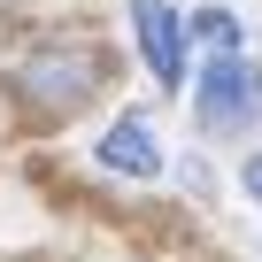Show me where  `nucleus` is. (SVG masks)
<instances>
[{"label":"nucleus","instance_id":"f257e3e1","mask_svg":"<svg viewBox=\"0 0 262 262\" xmlns=\"http://www.w3.org/2000/svg\"><path fill=\"white\" fill-rule=\"evenodd\" d=\"M100 85H108V54L85 47V39H47L8 70V93L31 116H77V108H93Z\"/></svg>","mask_w":262,"mask_h":262},{"label":"nucleus","instance_id":"f03ea898","mask_svg":"<svg viewBox=\"0 0 262 262\" xmlns=\"http://www.w3.org/2000/svg\"><path fill=\"white\" fill-rule=\"evenodd\" d=\"M262 116V62L224 54L193 77V123L216 131V139H247V123Z\"/></svg>","mask_w":262,"mask_h":262},{"label":"nucleus","instance_id":"7ed1b4c3","mask_svg":"<svg viewBox=\"0 0 262 262\" xmlns=\"http://www.w3.org/2000/svg\"><path fill=\"white\" fill-rule=\"evenodd\" d=\"M131 31H139V62L162 77V85H185V16L170 0H131Z\"/></svg>","mask_w":262,"mask_h":262},{"label":"nucleus","instance_id":"20e7f679","mask_svg":"<svg viewBox=\"0 0 262 262\" xmlns=\"http://www.w3.org/2000/svg\"><path fill=\"white\" fill-rule=\"evenodd\" d=\"M100 170L108 178H162V139L147 116H123L100 131Z\"/></svg>","mask_w":262,"mask_h":262},{"label":"nucleus","instance_id":"39448f33","mask_svg":"<svg viewBox=\"0 0 262 262\" xmlns=\"http://www.w3.org/2000/svg\"><path fill=\"white\" fill-rule=\"evenodd\" d=\"M185 39H193V47H208V62H224V54H239V39H247V24H239L231 8H201V16L185 24Z\"/></svg>","mask_w":262,"mask_h":262},{"label":"nucleus","instance_id":"423d86ee","mask_svg":"<svg viewBox=\"0 0 262 262\" xmlns=\"http://www.w3.org/2000/svg\"><path fill=\"white\" fill-rule=\"evenodd\" d=\"M239 185H247V201H262V155H247V162H239Z\"/></svg>","mask_w":262,"mask_h":262}]
</instances>
